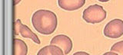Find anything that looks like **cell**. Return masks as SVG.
<instances>
[{
    "mask_svg": "<svg viewBox=\"0 0 123 55\" xmlns=\"http://www.w3.org/2000/svg\"><path fill=\"white\" fill-rule=\"evenodd\" d=\"M59 6L65 11H75L81 9L86 3V0H59Z\"/></svg>",
    "mask_w": 123,
    "mask_h": 55,
    "instance_id": "obj_6",
    "label": "cell"
},
{
    "mask_svg": "<svg viewBox=\"0 0 123 55\" xmlns=\"http://www.w3.org/2000/svg\"><path fill=\"white\" fill-rule=\"evenodd\" d=\"M38 55H63L64 52L59 47L50 44L42 48L37 54Z\"/></svg>",
    "mask_w": 123,
    "mask_h": 55,
    "instance_id": "obj_7",
    "label": "cell"
},
{
    "mask_svg": "<svg viewBox=\"0 0 123 55\" xmlns=\"http://www.w3.org/2000/svg\"><path fill=\"white\" fill-rule=\"evenodd\" d=\"M14 34L15 35L20 34L22 38H30L31 40H32L36 44H40V41L37 35L34 32H32V31L28 26L23 25L21 20H19V19L15 21L14 24Z\"/></svg>",
    "mask_w": 123,
    "mask_h": 55,
    "instance_id": "obj_4",
    "label": "cell"
},
{
    "mask_svg": "<svg viewBox=\"0 0 123 55\" xmlns=\"http://www.w3.org/2000/svg\"><path fill=\"white\" fill-rule=\"evenodd\" d=\"M14 51L13 54L15 55H26L28 53V48L27 45L22 40L18 38H15L13 41Z\"/></svg>",
    "mask_w": 123,
    "mask_h": 55,
    "instance_id": "obj_8",
    "label": "cell"
},
{
    "mask_svg": "<svg viewBox=\"0 0 123 55\" xmlns=\"http://www.w3.org/2000/svg\"><path fill=\"white\" fill-rule=\"evenodd\" d=\"M104 35L109 38H118L123 35V21L113 19L105 25L103 31Z\"/></svg>",
    "mask_w": 123,
    "mask_h": 55,
    "instance_id": "obj_3",
    "label": "cell"
},
{
    "mask_svg": "<svg viewBox=\"0 0 123 55\" xmlns=\"http://www.w3.org/2000/svg\"><path fill=\"white\" fill-rule=\"evenodd\" d=\"M106 11L102 6L98 4L92 5L85 9L82 13V18L89 24H98L106 18Z\"/></svg>",
    "mask_w": 123,
    "mask_h": 55,
    "instance_id": "obj_2",
    "label": "cell"
},
{
    "mask_svg": "<svg viewBox=\"0 0 123 55\" xmlns=\"http://www.w3.org/2000/svg\"><path fill=\"white\" fill-rule=\"evenodd\" d=\"M50 44L56 45L63 50L64 54H68L72 49V41L71 38L65 34H59L53 37Z\"/></svg>",
    "mask_w": 123,
    "mask_h": 55,
    "instance_id": "obj_5",
    "label": "cell"
},
{
    "mask_svg": "<svg viewBox=\"0 0 123 55\" xmlns=\"http://www.w3.org/2000/svg\"><path fill=\"white\" fill-rule=\"evenodd\" d=\"M111 52L114 54L123 55V41L115 43L111 48Z\"/></svg>",
    "mask_w": 123,
    "mask_h": 55,
    "instance_id": "obj_9",
    "label": "cell"
},
{
    "mask_svg": "<svg viewBox=\"0 0 123 55\" xmlns=\"http://www.w3.org/2000/svg\"><path fill=\"white\" fill-rule=\"evenodd\" d=\"M32 23L34 28L39 34L49 35L56 29L57 16L52 11L39 9L32 15Z\"/></svg>",
    "mask_w": 123,
    "mask_h": 55,
    "instance_id": "obj_1",
    "label": "cell"
},
{
    "mask_svg": "<svg viewBox=\"0 0 123 55\" xmlns=\"http://www.w3.org/2000/svg\"><path fill=\"white\" fill-rule=\"evenodd\" d=\"M76 54H87V53H82V52H78V53H75V55H76Z\"/></svg>",
    "mask_w": 123,
    "mask_h": 55,
    "instance_id": "obj_10",
    "label": "cell"
}]
</instances>
